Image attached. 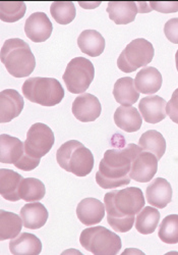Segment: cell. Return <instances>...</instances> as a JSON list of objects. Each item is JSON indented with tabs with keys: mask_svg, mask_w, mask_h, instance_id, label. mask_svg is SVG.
I'll list each match as a JSON object with an SVG mask.
<instances>
[{
	"mask_svg": "<svg viewBox=\"0 0 178 255\" xmlns=\"http://www.w3.org/2000/svg\"><path fill=\"white\" fill-rule=\"evenodd\" d=\"M53 31V25L45 12H34L26 20L25 33L35 43L47 41Z\"/></svg>",
	"mask_w": 178,
	"mask_h": 255,
	"instance_id": "4fadbf2b",
	"label": "cell"
},
{
	"mask_svg": "<svg viewBox=\"0 0 178 255\" xmlns=\"http://www.w3.org/2000/svg\"><path fill=\"white\" fill-rule=\"evenodd\" d=\"M21 90L29 101L47 108L59 104L64 98L62 85L54 78H29L25 81Z\"/></svg>",
	"mask_w": 178,
	"mask_h": 255,
	"instance_id": "5b68a950",
	"label": "cell"
},
{
	"mask_svg": "<svg viewBox=\"0 0 178 255\" xmlns=\"http://www.w3.org/2000/svg\"><path fill=\"white\" fill-rule=\"evenodd\" d=\"M56 160L64 171L77 177L90 175L95 162L92 151L77 140L63 143L56 152Z\"/></svg>",
	"mask_w": 178,
	"mask_h": 255,
	"instance_id": "277c9868",
	"label": "cell"
},
{
	"mask_svg": "<svg viewBox=\"0 0 178 255\" xmlns=\"http://www.w3.org/2000/svg\"><path fill=\"white\" fill-rule=\"evenodd\" d=\"M141 147L130 143L121 149H108L100 161L96 182L103 189L127 186L130 181L132 160Z\"/></svg>",
	"mask_w": 178,
	"mask_h": 255,
	"instance_id": "7a4b0ae2",
	"label": "cell"
},
{
	"mask_svg": "<svg viewBox=\"0 0 178 255\" xmlns=\"http://www.w3.org/2000/svg\"><path fill=\"white\" fill-rule=\"evenodd\" d=\"M106 11L116 25H127L136 19L139 8L135 1H111L108 2Z\"/></svg>",
	"mask_w": 178,
	"mask_h": 255,
	"instance_id": "ffe728a7",
	"label": "cell"
},
{
	"mask_svg": "<svg viewBox=\"0 0 178 255\" xmlns=\"http://www.w3.org/2000/svg\"><path fill=\"white\" fill-rule=\"evenodd\" d=\"M9 250L14 255H38L42 252V242L33 234L21 233L11 239Z\"/></svg>",
	"mask_w": 178,
	"mask_h": 255,
	"instance_id": "cb8c5ba5",
	"label": "cell"
},
{
	"mask_svg": "<svg viewBox=\"0 0 178 255\" xmlns=\"http://www.w3.org/2000/svg\"><path fill=\"white\" fill-rule=\"evenodd\" d=\"M23 225L21 217L10 211L0 210V240L4 241L17 237Z\"/></svg>",
	"mask_w": 178,
	"mask_h": 255,
	"instance_id": "484cf974",
	"label": "cell"
},
{
	"mask_svg": "<svg viewBox=\"0 0 178 255\" xmlns=\"http://www.w3.org/2000/svg\"><path fill=\"white\" fill-rule=\"evenodd\" d=\"M25 101L14 89H6L0 93V122L9 123L17 118L24 110Z\"/></svg>",
	"mask_w": 178,
	"mask_h": 255,
	"instance_id": "5bb4252c",
	"label": "cell"
},
{
	"mask_svg": "<svg viewBox=\"0 0 178 255\" xmlns=\"http://www.w3.org/2000/svg\"><path fill=\"white\" fill-rule=\"evenodd\" d=\"M162 84V75L154 67H146L142 69L135 79L137 90L143 94L157 93L161 89Z\"/></svg>",
	"mask_w": 178,
	"mask_h": 255,
	"instance_id": "d6986e66",
	"label": "cell"
},
{
	"mask_svg": "<svg viewBox=\"0 0 178 255\" xmlns=\"http://www.w3.org/2000/svg\"><path fill=\"white\" fill-rule=\"evenodd\" d=\"M50 13L59 25H69L76 18L77 9L74 2L55 1L50 6Z\"/></svg>",
	"mask_w": 178,
	"mask_h": 255,
	"instance_id": "f546056e",
	"label": "cell"
},
{
	"mask_svg": "<svg viewBox=\"0 0 178 255\" xmlns=\"http://www.w3.org/2000/svg\"><path fill=\"white\" fill-rule=\"evenodd\" d=\"M150 7L152 10H156L162 13H173L178 11V1H164V2H158V1H151Z\"/></svg>",
	"mask_w": 178,
	"mask_h": 255,
	"instance_id": "836d02e7",
	"label": "cell"
},
{
	"mask_svg": "<svg viewBox=\"0 0 178 255\" xmlns=\"http://www.w3.org/2000/svg\"><path fill=\"white\" fill-rule=\"evenodd\" d=\"M115 125L124 132H138L143 124V119L139 111L133 106H119L114 113Z\"/></svg>",
	"mask_w": 178,
	"mask_h": 255,
	"instance_id": "7402d4cb",
	"label": "cell"
},
{
	"mask_svg": "<svg viewBox=\"0 0 178 255\" xmlns=\"http://www.w3.org/2000/svg\"><path fill=\"white\" fill-rule=\"evenodd\" d=\"M154 55L155 49L151 42L144 38H138L132 40L120 53L117 67L123 73H133L140 68H146L153 60Z\"/></svg>",
	"mask_w": 178,
	"mask_h": 255,
	"instance_id": "52a82bcc",
	"label": "cell"
},
{
	"mask_svg": "<svg viewBox=\"0 0 178 255\" xmlns=\"http://www.w3.org/2000/svg\"><path fill=\"white\" fill-rule=\"evenodd\" d=\"M158 236L166 244L178 243V215H169L160 224Z\"/></svg>",
	"mask_w": 178,
	"mask_h": 255,
	"instance_id": "4dcf8cb0",
	"label": "cell"
},
{
	"mask_svg": "<svg viewBox=\"0 0 178 255\" xmlns=\"http://www.w3.org/2000/svg\"><path fill=\"white\" fill-rule=\"evenodd\" d=\"M166 105L167 102L164 98L158 95H152L141 99L139 110L146 123L158 124L167 116Z\"/></svg>",
	"mask_w": 178,
	"mask_h": 255,
	"instance_id": "e0dca14e",
	"label": "cell"
},
{
	"mask_svg": "<svg viewBox=\"0 0 178 255\" xmlns=\"http://www.w3.org/2000/svg\"><path fill=\"white\" fill-rule=\"evenodd\" d=\"M1 62L14 78L29 77L36 68V58L30 45L19 38L4 42L1 48Z\"/></svg>",
	"mask_w": 178,
	"mask_h": 255,
	"instance_id": "3957f363",
	"label": "cell"
},
{
	"mask_svg": "<svg viewBox=\"0 0 178 255\" xmlns=\"http://www.w3.org/2000/svg\"><path fill=\"white\" fill-rule=\"evenodd\" d=\"M73 115L82 123L95 122L102 113L100 100L93 94L83 93L73 102Z\"/></svg>",
	"mask_w": 178,
	"mask_h": 255,
	"instance_id": "8fae6325",
	"label": "cell"
},
{
	"mask_svg": "<svg viewBox=\"0 0 178 255\" xmlns=\"http://www.w3.org/2000/svg\"><path fill=\"white\" fill-rule=\"evenodd\" d=\"M54 142V133L50 128L43 123H36L27 133V139L24 142L25 152L29 157L40 161L52 149Z\"/></svg>",
	"mask_w": 178,
	"mask_h": 255,
	"instance_id": "9c48e42d",
	"label": "cell"
},
{
	"mask_svg": "<svg viewBox=\"0 0 178 255\" xmlns=\"http://www.w3.org/2000/svg\"><path fill=\"white\" fill-rule=\"evenodd\" d=\"M107 222L114 231L129 232L136 221V216L145 207L143 191L138 187L113 190L104 196Z\"/></svg>",
	"mask_w": 178,
	"mask_h": 255,
	"instance_id": "6da1fadb",
	"label": "cell"
},
{
	"mask_svg": "<svg viewBox=\"0 0 178 255\" xmlns=\"http://www.w3.org/2000/svg\"><path fill=\"white\" fill-rule=\"evenodd\" d=\"M24 178L12 169H0V193L1 196L11 202L20 200L19 188Z\"/></svg>",
	"mask_w": 178,
	"mask_h": 255,
	"instance_id": "44dd1931",
	"label": "cell"
},
{
	"mask_svg": "<svg viewBox=\"0 0 178 255\" xmlns=\"http://www.w3.org/2000/svg\"><path fill=\"white\" fill-rule=\"evenodd\" d=\"M27 5L23 1L0 2V18L5 23H15L24 17Z\"/></svg>",
	"mask_w": 178,
	"mask_h": 255,
	"instance_id": "1f68e13d",
	"label": "cell"
},
{
	"mask_svg": "<svg viewBox=\"0 0 178 255\" xmlns=\"http://www.w3.org/2000/svg\"><path fill=\"white\" fill-rule=\"evenodd\" d=\"M175 63H176V69L178 71V50L176 51V54H175Z\"/></svg>",
	"mask_w": 178,
	"mask_h": 255,
	"instance_id": "d590c367",
	"label": "cell"
},
{
	"mask_svg": "<svg viewBox=\"0 0 178 255\" xmlns=\"http://www.w3.org/2000/svg\"><path fill=\"white\" fill-rule=\"evenodd\" d=\"M105 204L96 198H85L77 207V216L85 226H94L101 223L105 217Z\"/></svg>",
	"mask_w": 178,
	"mask_h": 255,
	"instance_id": "2e32d148",
	"label": "cell"
},
{
	"mask_svg": "<svg viewBox=\"0 0 178 255\" xmlns=\"http://www.w3.org/2000/svg\"><path fill=\"white\" fill-rule=\"evenodd\" d=\"M78 45L83 53L91 57H97L104 52L106 42L98 31L85 30L78 38Z\"/></svg>",
	"mask_w": 178,
	"mask_h": 255,
	"instance_id": "603a6c76",
	"label": "cell"
},
{
	"mask_svg": "<svg viewBox=\"0 0 178 255\" xmlns=\"http://www.w3.org/2000/svg\"><path fill=\"white\" fill-rule=\"evenodd\" d=\"M95 78V68L91 60L86 57H75L65 69L62 76L64 84L71 93L86 92Z\"/></svg>",
	"mask_w": 178,
	"mask_h": 255,
	"instance_id": "ba28073f",
	"label": "cell"
},
{
	"mask_svg": "<svg viewBox=\"0 0 178 255\" xmlns=\"http://www.w3.org/2000/svg\"><path fill=\"white\" fill-rule=\"evenodd\" d=\"M172 187L163 178H156L146 190V197L149 204L156 208H165L172 201Z\"/></svg>",
	"mask_w": 178,
	"mask_h": 255,
	"instance_id": "9a60e30c",
	"label": "cell"
},
{
	"mask_svg": "<svg viewBox=\"0 0 178 255\" xmlns=\"http://www.w3.org/2000/svg\"><path fill=\"white\" fill-rule=\"evenodd\" d=\"M166 114L173 123L178 125V88L173 92L166 105Z\"/></svg>",
	"mask_w": 178,
	"mask_h": 255,
	"instance_id": "e575fe53",
	"label": "cell"
},
{
	"mask_svg": "<svg viewBox=\"0 0 178 255\" xmlns=\"http://www.w3.org/2000/svg\"><path fill=\"white\" fill-rule=\"evenodd\" d=\"M19 215L23 220L24 227L30 230H38L44 227L49 218L47 208L40 202L25 204L21 207Z\"/></svg>",
	"mask_w": 178,
	"mask_h": 255,
	"instance_id": "ac0fdd59",
	"label": "cell"
},
{
	"mask_svg": "<svg viewBox=\"0 0 178 255\" xmlns=\"http://www.w3.org/2000/svg\"><path fill=\"white\" fill-rule=\"evenodd\" d=\"M160 222V212L152 206L144 207L136 219V229L143 235H150L157 229Z\"/></svg>",
	"mask_w": 178,
	"mask_h": 255,
	"instance_id": "83f0119b",
	"label": "cell"
},
{
	"mask_svg": "<svg viewBox=\"0 0 178 255\" xmlns=\"http://www.w3.org/2000/svg\"><path fill=\"white\" fill-rule=\"evenodd\" d=\"M139 146L144 151L153 153L158 160H160L166 151V141L163 135L156 131L149 130L145 132L139 141Z\"/></svg>",
	"mask_w": 178,
	"mask_h": 255,
	"instance_id": "4316f807",
	"label": "cell"
},
{
	"mask_svg": "<svg viewBox=\"0 0 178 255\" xmlns=\"http://www.w3.org/2000/svg\"><path fill=\"white\" fill-rule=\"evenodd\" d=\"M113 96L116 102L123 106H131L137 103L140 98V92L136 88L135 80L130 77L118 79L114 84Z\"/></svg>",
	"mask_w": 178,
	"mask_h": 255,
	"instance_id": "d4e9b609",
	"label": "cell"
},
{
	"mask_svg": "<svg viewBox=\"0 0 178 255\" xmlns=\"http://www.w3.org/2000/svg\"><path fill=\"white\" fill-rule=\"evenodd\" d=\"M81 245L94 255H116L122 247L121 238L102 226L85 229L80 237Z\"/></svg>",
	"mask_w": 178,
	"mask_h": 255,
	"instance_id": "8992f818",
	"label": "cell"
},
{
	"mask_svg": "<svg viewBox=\"0 0 178 255\" xmlns=\"http://www.w3.org/2000/svg\"><path fill=\"white\" fill-rule=\"evenodd\" d=\"M26 159L25 145L18 138L6 134L0 136V161L14 164L18 169Z\"/></svg>",
	"mask_w": 178,
	"mask_h": 255,
	"instance_id": "7c38bea8",
	"label": "cell"
},
{
	"mask_svg": "<svg viewBox=\"0 0 178 255\" xmlns=\"http://www.w3.org/2000/svg\"><path fill=\"white\" fill-rule=\"evenodd\" d=\"M158 171V159L153 153L144 151L142 148L132 160L130 178L139 183H148L153 180Z\"/></svg>",
	"mask_w": 178,
	"mask_h": 255,
	"instance_id": "30bf717a",
	"label": "cell"
},
{
	"mask_svg": "<svg viewBox=\"0 0 178 255\" xmlns=\"http://www.w3.org/2000/svg\"><path fill=\"white\" fill-rule=\"evenodd\" d=\"M164 34L173 44H178V17L167 20L164 26Z\"/></svg>",
	"mask_w": 178,
	"mask_h": 255,
	"instance_id": "d6a6232c",
	"label": "cell"
},
{
	"mask_svg": "<svg viewBox=\"0 0 178 255\" xmlns=\"http://www.w3.org/2000/svg\"><path fill=\"white\" fill-rule=\"evenodd\" d=\"M46 194V187L44 183L36 178H26L21 182L19 196L27 202H36L44 198Z\"/></svg>",
	"mask_w": 178,
	"mask_h": 255,
	"instance_id": "f1b7e54d",
	"label": "cell"
}]
</instances>
